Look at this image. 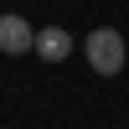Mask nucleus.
<instances>
[{
  "label": "nucleus",
  "mask_w": 129,
  "mask_h": 129,
  "mask_svg": "<svg viewBox=\"0 0 129 129\" xmlns=\"http://www.w3.org/2000/svg\"><path fill=\"white\" fill-rule=\"evenodd\" d=\"M83 52H88V67L98 72V78L124 72V57H129V52H124V36H119L114 26H98L88 41H83Z\"/></svg>",
  "instance_id": "obj_1"
},
{
  "label": "nucleus",
  "mask_w": 129,
  "mask_h": 129,
  "mask_svg": "<svg viewBox=\"0 0 129 129\" xmlns=\"http://www.w3.org/2000/svg\"><path fill=\"white\" fill-rule=\"evenodd\" d=\"M36 47V31H31V21L21 16H0V52L5 57H21V52Z\"/></svg>",
  "instance_id": "obj_2"
},
{
  "label": "nucleus",
  "mask_w": 129,
  "mask_h": 129,
  "mask_svg": "<svg viewBox=\"0 0 129 129\" xmlns=\"http://www.w3.org/2000/svg\"><path fill=\"white\" fill-rule=\"evenodd\" d=\"M31 52H36L41 62H67V57H72V36H67L62 26H41V31H36V47H31Z\"/></svg>",
  "instance_id": "obj_3"
}]
</instances>
